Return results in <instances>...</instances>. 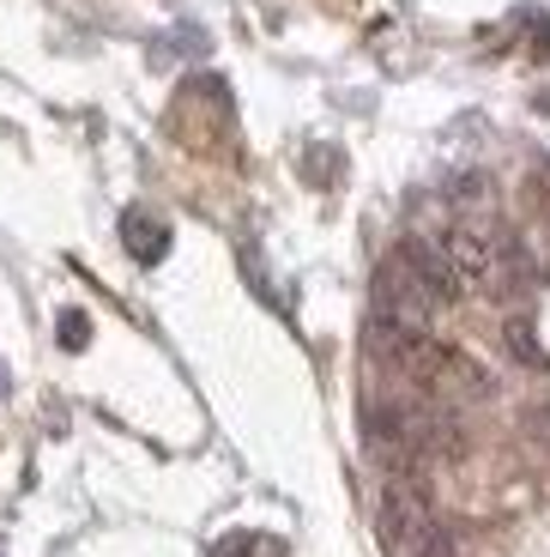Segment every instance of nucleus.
I'll use <instances>...</instances> for the list:
<instances>
[{
	"mask_svg": "<svg viewBox=\"0 0 550 557\" xmlns=\"http://www.w3.org/2000/svg\"><path fill=\"white\" fill-rule=\"evenodd\" d=\"M0 394H7V363H0Z\"/></svg>",
	"mask_w": 550,
	"mask_h": 557,
	"instance_id": "6e6552de",
	"label": "nucleus"
},
{
	"mask_svg": "<svg viewBox=\"0 0 550 557\" xmlns=\"http://www.w3.org/2000/svg\"><path fill=\"white\" fill-rule=\"evenodd\" d=\"M85 339H91V315H79V309H61V346H67V351H85Z\"/></svg>",
	"mask_w": 550,
	"mask_h": 557,
	"instance_id": "423d86ee",
	"label": "nucleus"
},
{
	"mask_svg": "<svg viewBox=\"0 0 550 557\" xmlns=\"http://www.w3.org/2000/svg\"><path fill=\"white\" fill-rule=\"evenodd\" d=\"M375 528H382V545L387 552H412L417 540H424L436 521H429V491L412 485V479L399 473L382 485V497H375Z\"/></svg>",
	"mask_w": 550,
	"mask_h": 557,
	"instance_id": "f03ea898",
	"label": "nucleus"
},
{
	"mask_svg": "<svg viewBox=\"0 0 550 557\" xmlns=\"http://www.w3.org/2000/svg\"><path fill=\"white\" fill-rule=\"evenodd\" d=\"M122 243H127V255H134L139 267H158L170 255V224L158 219V212L134 207V212H122Z\"/></svg>",
	"mask_w": 550,
	"mask_h": 557,
	"instance_id": "7ed1b4c3",
	"label": "nucleus"
},
{
	"mask_svg": "<svg viewBox=\"0 0 550 557\" xmlns=\"http://www.w3.org/2000/svg\"><path fill=\"white\" fill-rule=\"evenodd\" d=\"M454 297H460V278L441 261V243H399V249L375 267V309H387V315H399V321H417V327H424V321L441 315Z\"/></svg>",
	"mask_w": 550,
	"mask_h": 557,
	"instance_id": "f257e3e1",
	"label": "nucleus"
},
{
	"mask_svg": "<svg viewBox=\"0 0 550 557\" xmlns=\"http://www.w3.org/2000/svg\"><path fill=\"white\" fill-rule=\"evenodd\" d=\"M509 351L521 363H545V351H538V339H533V321H509Z\"/></svg>",
	"mask_w": 550,
	"mask_h": 557,
	"instance_id": "39448f33",
	"label": "nucleus"
},
{
	"mask_svg": "<svg viewBox=\"0 0 550 557\" xmlns=\"http://www.w3.org/2000/svg\"><path fill=\"white\" fill-rule=\"evenodd\" d=\"M0 557H7V552H0Z\"/></svg>",
	"mask_w": 550,
	"mask_h": 557,
	"instance_id": "1a4fd4ad",
	"label": "nucleus"
},
{
	"mask_svg": "<svg viewBox=\"0 0 550 557\" xmlns=\"http://www.w3.org/2000/svg\"><path fill=\"white\" fill-rule=\"evenodd\" d=\"M412 557H460V552H454V533H448V528H429L424 540L412 545Z\"/></svg>",
	"mask_w": 550,
	"mask_h": 557,
	"instance_id": "0eeeda50",
	"label": "nucleus"
},
{
	"mask_svg": "<svg viewBox=\"0 0 550 557\" xmlns=\"http://www.w3.org/2000/svg\"><path fill=\"white\" fill-rule=\"evenodd\" d=\"M212 557H285V545L266 540V533H230V540L212 545Z\"/></svg>",
	"mask_w": 550,
	"mask_h": 557,
	"instance_id": "20e7f679",
	"label": "nucleus"
}]
</instances>
